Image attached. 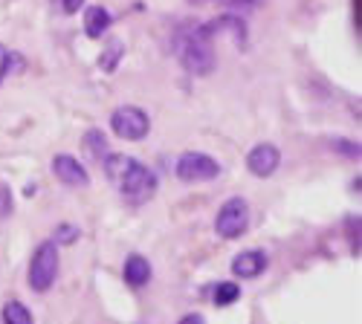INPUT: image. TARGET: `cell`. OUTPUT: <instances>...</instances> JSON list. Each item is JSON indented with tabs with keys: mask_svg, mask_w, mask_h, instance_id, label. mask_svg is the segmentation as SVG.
Returning <instances> with one entry per match:
<instances>
[{
	"mask_svg": "<svg viewBox=\"0 0 362 324\" xmlns=\"http://www.w3.org/2000/svg\"><path fill=\"white\" fill-rule=\"evenodd\" d=\"M105 174L128 203H145L157 191V174L128 154H105Z\"/></svg>",
	"mask_w": 362,
	"mask_h": 324,
	"instance_id": "obj_1",
	"label": "cell"
},
{
	"mask_svg": "<svg viewBox=\"0 0 362 324\" xmlns=\"http://www.w3.org/2000/svg\"><path fill=\"white\" fill-rule=\"evenodd\" d=\"M177 55L192 76H206L215 70V32L212 26H183L177 32Z\"/></svg>",
	"mask_w": 362,
	"mask_h": 324,
	"instance_id": "obj_2",
	"label": "cell"
},
{
	"mask_svg": "<svg viewBox=\"0 0 362 324\" xmlns=\"http://www.w3.org/2000/svg\"><path fill=\"white\" fill-rule=\"evenodd\" d=\"M58 267H62V260H58V246L52 241L41 244L29 260V287L35 292H47L52 289L55 278H58Z\"/></svg>",
	"mask_w": 362,
	"mask_h": 324,
	"instance_id": "obj_3",
	"label": "cell"
},
{
	"mask_svg": "<svg viewBox=\"0 0 362 324\" xmlns=\"http://www.w3.org/2000/svg\"><path fill=\"white\" fill-rule=\"evenodd\" d=\"M250 229V203L244 197H232L221 205V212L215 217V232L226 241L240 238Z\"/></svg>",
	"mask_w": 362,
	"mask_h": 324,
	"instance_id": "obj_4",
	"label": "cell"
},
{
	"mask_svg": "<svg viewBox=\"0 0 362 324\" xmlns=\"http://www.w3.org/2000/svg\"><path fill=\"white\" fill-rule=\"evenodd\" d=\"M110 128L119 139H128V142H139L148 136L151 131V119L142 107H134V104H122L110 113Z\"/></svg>",
	"mask_w": 362,
	"mask_h": 324,
	"instance_id": "obj_5",
	"label": "cell"
},
{
	"mask_svg": "<svg viewBox=\"0 0 362 324\" xmlns=\"http://www.w3.org/2000/svg\"><path fill=\"white\" fill-rule=\"evenodd\" d=\"M174 174H177V180H183V183H206V180H215L221 174V165L215 157L200 154V151H189L177 160Z\"/></svg>",
	"mask_w": 362,
	"mask_h": 324,
	"instance_id": "obj_6",
	"label": "cell"
},
{
	"mask_svg": "<svg viewBox=\"0 0 362 324\" xmlns=\"http://www.w3.org/2000/svg\"><path fill=\"white\" fill-rule=\"evenodd\" d=\"M279 162H281V151L276 148V145H269V142L255 145V148L247 154V165H250V171L255 176H273Z\"/></svg>",
	"mask_w": 362,
	"mask_h": 324,
	"instance_id": "obj_7",
	"label": "cell"
},
{
	"mask_svg": "<svg viewBox=\"0 0 362 324\" xmlns=\"http://www.w3.org/2000/svg\"><path fill=\"white\" fill-rule=\"evenodd\" d=\"M52 174H55L64 186H73V188H81V186L90 183L87 168H84L76 157H67V154H58V157L52 160Z\"/></svg>",
	"mask_w": 362,
	"mask_h": 324,
	"instance_id": "obj_8",
	"label": "cell"
},
{
	"mask_svg": "<svg viewBox=\"0 0 362 324\" xmlns=\"http://www.w3.org/2000/svg\"><path fill=\"white\" fill-rule=\"evenodd\" d=\"M267 270V255L261 249H247V252H238L232 260V272L235 278H258Z\"/></svg>",
	"mask_w": 362,
	"mask_h": 324,
	"instance_id": "obj_9",
	"label": "cell"
},
{
	"mask_svg": "<svg viewBox=\"0 0 362 324\" xmlns=\"http://www.w3.org/2000/svg\"><path fill=\"white\" fill-rule=\"evenodd\" d=\"M110 12L107 9H102V6H90L87 12H84V32L90 35V38H102L107 29H110Z\"/></svg>",
	"mask_w": 362,
	"mask_h": 324,
	"instance_id": "obj_10",
	"label": "cell"
},
{
	"mask_svg": "<svg viewBox=\"0 0 362 324\" xmlns=\"http://www.w3.org/2000/svg\"><path fill=\"white\" fill-rule=\"evenodd\" d=\"M125 281L131 287H145L151 281V263L145 255H131L125 260Z\"/></svg>",
	"mask_w": 362,
	"mask_h": 324,
	"instance_id": "obj_11",
	"label": "cell"
},
{
	"mask_svg": "<svg viewBox=\"0 0 362 324\" xmlns=\"http://www.w3.org/2000/svg\"><path fill=\"white\" fill-rule=\"evenodd\" d=\"M105 154H107V139H105V133H102V131H90V133L84 136V157H87V160H105Z\"/></svg>",
	"mask_w": 362,
	"mask_h": 324,
	"instance_id": "obj_12",
	"label": "cell"
},
{
	"mask_svg": "<svg viewBox=\"0 0 362 324\" xmlns=\"http://www.w3.org/2000/svg\"><path fill=\"white\" fill-rule=\"evenodd\" d=\"M4 324H35L33 313H29L21 301H6L4 307Z\"/></svg>",
	"mask_w": 362,
	"mask_h": 324,
	"instance_id": "obj_13",
	"label": "cell"
},
{
	"mask_svg": "<svg viewBox=\"0 0 362 324\" xmlns=\"http://www.w3.org/2000/svg\"><path fill=\"white\" fill-rule=\"evenodd\" d=\"M240 299V287L235 284V281H221L218 287H215V304L218 307H229V304H235Z\"/></svg>",
	"mask_w": 362,
	"mask_h": 324,
	"instance_id": "obj_14",
	"label": "cell"
},
{
	"mask_svg": "<svg viewBox=\"0 0 362 324\" xmlns=\"http://www.w3.org/2000/svg\"><path fill=\"white\" fill-rule=\"evenodd\" d=\"M122 41H113V44H107V49L102 52V58H99V67L105 70V73H113L116 67H119V58H122Z\"/></svg>",
	"mask_w": 362,
	"mask_h": 324,
	"instance_id": "obj_15",
	"label": "cell"
},
{
	"mask_svg": "<svg viewBox=\"0 0 362 324\" xmlns=\"http://www.w3.org/2000/svg\"><path fill=\"white\" fill-rule=\"evenodd\" d=\"M15 67H23V58L15 55V52H9L4 44H0V84H4V78H6Z\"/></svg>",
	"mask_w": 362,
	"mask_h": 324,
	"instance_id": "obj_16",
	"label": "cell"
},
{
	"mask_svg": "<svg viewBox=\"0 0 362 324\" xmlns=\"http://www.w3.org/2000/svg\"><path fill=\"white\" fill-rule=\"evenodd\" d=\"M78 241V229L76 226H58L55 229V241L52 244H73Z\"/></svg>",
	"mask_w": 362,
	"mask_h": 324,
	"instance_id": "obj_17",
	"label": "cell"
},
{
	"mask_svg": "<svg viewBox=\"0 0 362 324\" xmlns=\"http://www.w3.org/2000/svg\"><path fill=\"white\" fill-rule=\"evenodd\" d=\"M52 6L62 12V15H76L84 6V0H52Z\"/></svg>",
	"mask_w": 362,
	"mask_h": 324,
	"instance_id": "obj_18",
	"label": "cell"
},
{
	"mask_svg": "<svg viewBox=\"0 0 362 324\" xmlns=\"http://www.w3.org/2000/svg\"><path fill=\"white\" fill-rule=\"evenodd\" d=\"M177 324H206V321H203V316H197V313H189V316H183V318H180Z\"/></svg>",
	"mask_w": 362,
	"mask_h": 324,
	"instance_id": "obj_19",
	"label": "cell"
},
{
	"mask_svg": "<svg viewBox=\"0 0 362 324\" xmlns=\"http://www.w3.org/2000/svg\"><path fill=\"white\" fill-rule=\"evenodd\" d=\"M229 4H238V6H252L255 0H229Z\"/></svg>",
	"mask_w": 362,
	"mask_h": 324,
	"instance_id": "obj_20",
	"label": "cell"
},
{
	"mask_svg": "<svg viewBox=\"0 0 362 324\" xmlns=\"http://www.w3.org/2000/svg\"><path fill=\"white\" fill-rule=\"evenodd\" d=\"M192 4H206V0H192Z\"/></svg>",
	"mask_w": 362,
	"mask_h": 324,
	"instance_id": "obj_21",
	"label": "cell"
}]
</instances>
